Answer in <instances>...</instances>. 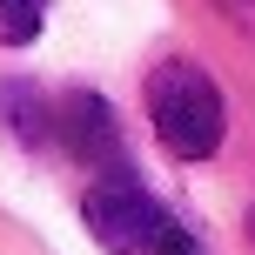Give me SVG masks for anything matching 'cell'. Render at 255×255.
<instances>
[{"label":"cell","instance_id":"cell-1","mask_svg":"<svg viewBox=\"0 0 255 255\" xmlns=\"http://www.w3.org/2000/svg\"><path fill=\"white\" fill-rule=\"evenodd\" d=\"M148 121H154V134H161V148L175 161H208L222 148V134H229L222 88L195 61H161L148 74Z\"/></svg>","mask_w":255,"mask_h":255},{"label":"cell","instance_id":"cell-2","mask_svg":"<svg viewBox=\"0 0 255 255\" xmlns=\"http://www.w3.org/2000/svg\"><path fill=\"white\" fill-rule=\"evenodd\" d=\"M81 222H88L94 242L115 249V255H154V249H161V235L175 229V222H168V208L154 202L134 175L94 181V188L81 195Z\"/></svg>","mask_w":255,"mask_h":255},{"label":"cell","instance_id":"cell-3","mask_svg":"<svg viewBox=\"0 0 255 255\" xmlns=\"http://www.w3.org/2000/svg\"><path fill=\"white\" fill-rule=\"evenodd\" d=\"M54 134L81 168H101V181L121 175V128H115V108L101 94H67L61 115H54Z\"/></svg>","mask_w":255,"mask_h":255},{"label":"cell","instance_id":"cell-4","mask_svg":"<svg viewBox=\"0 0 255 255\" xmlns=\"http://www.w3.org/2000/svg\"><path fill=\"white\" fill-rule=\"evenodd\" d=\"M0 121H7L13 134L27 141V148H40V141H47V128H54L47 101H40V94L27 88V81H7V88H0Z\"/></svg>","mask_w":255,"mask_h":255},{"label":"cell","instance_id":"cell-5","mask_svg":"<svg viewBox=\"0 0 255 255\" xmlns=\"http://www.w3.org/2000/svg\"><path fill=\"white\" fill-rule=\"evenodd\" d=\"M40 20H47V0H0V47L40 40Z\"/></svg>","mask_w":255,"mask_h":255},{"label":"cell","instance_id":"cell-6","mask_svg":"<svg viewBox=\"0 0 255 255\" xmlns=\"http://www.w3.org/2000/svg\"><path fill=\"white\" fill-rule=\"evenodd\" d=\"M154 255H202V249H195V235H188V229H168Z\"/></svg>","mask_w":255,"mask_h":255},{"label":"cell","instance_id":"cell-7","mask_svg":"<svg viewBox=\"0 0 255 255\" xmlns=\"http://www.w3.org/2000/svg\"><path fill=\"white\" fill-rule=\"evenodd\" d=\"M222 7H229V13H235V27L255 40V0H222Z\"/></svg>","mask_w":255,"mask_h":255},{"label":"cell","instance_id":"cell-8","mask_svg":"<svg viewBox=\"0 0 255 255\" xmlns=\"http://www.w3.org/2000/svg\"><path fill=\"white\" fill-rule=\"evenodd\" d=\"M249 242H255V208H249Z\"/></svg>","mask_w":255,"mask_h":255}]
</instances>
